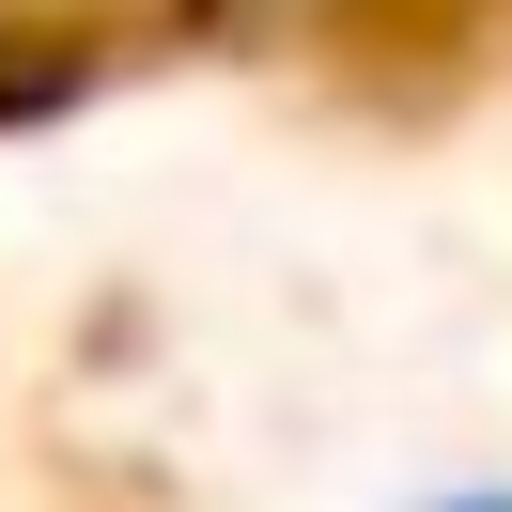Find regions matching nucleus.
<instances>
[{
	"label": "nucleus",
	"instance_id": "1",
	"mask_svg": "<svg viewBox=\"0 0 512 512\" xmlns=\"http://www.w3.org/2000/svg\"><path fill=\"white\" fill-rule=\"evenodd\" d=\"M404 512H512V481H450V497H404Z\"/></svg>",
	"mask_w": 512,
	"mask_h": 512
}]
</instances>
